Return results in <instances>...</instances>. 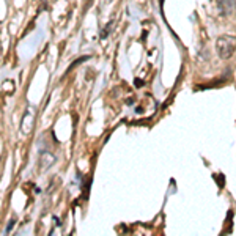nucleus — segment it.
Wrapping results in <instances>:
<instances>
[{
    "instance_id": "f257e3e1",
    "label": "nucleus",
    "mask_w": 236,
    "mask_h": 236,
    "mask_svg": "<svg viewBox=\"0 0 236 236\" xmlns=\"http://www.w3.org/2000/svg\"><path fill=\"white\" fill-rule=\"evenodd\" d=\"M216 49H217L219 57L224 58V60H228L230 57H233V54H234V36L224 35V36L217 38Z\"/></svg>"
},
{
    "instance_id": "f03ea898",
    "label": "nucleus",
    "mask_w": 236,
    "mask_h": 236,
    "mask_svg": "<svg viewBox=\"0 0 236 236\" xmlns=\"http://www.w3.org/2000/svg\"><path fill=\"white\" fill-rule=\"evenodd\" d=\"M217 10L222 16H231L234 13V0H217Z\"/></svg>"
},
{
    "instance_id": "7ed1b4c3",
    "label": "nucleus",
    "mask_w": 236,
    "mask_h": 236,
    "mask_svg": "<svg viewBox=\"0 0 236 236\" xmlns=\"http://www.w3.org/2000/svg\"><path fill=\"white\" fill-rule=\"evenodd\" d=\"M41 161H43L44 164H43V165L39 164V169H41V170H46V169H49L51 165L55 162V156H54V154H49V153H43V154H41Z\"/></svg>"
},
{
    "instance_id": "20e7f679",
    "label": "nucleus",
    "mask_w": 236,
    "mask_h": 236,
    "mask_svg": "<svg viewBox=\"0 0 236 236\" xmlns=\"http://www.w3.org/2000/svg\"><path fill=\"white\" fill-rule=\"evenodd\" d=\"M113 24H115V20H113V19L107 22V25L102 29V32H101V35H99V36H101V39H104V38H107V36H109V33H110V30H112V27H113Z\"/></svg>"
},
{
    "instance_id": "39448f33",
    "label": "nucleus",
    "mask_w": 236,
    "mask_h": 236,
    "mask_svg": "<svg viewBox=\"0 0 236 236\" xmlns=\"http://www.w3.org/2000/svg\"><path fill=\"white\" fill-rule=\"evenodd\" d=\"M88 58H90L88 55H84V57H80L79 60H76V61H73V63H71V65H69V68L66 69V74H68V73H71V71H73V69H74V66H77V65H80V63H84V61H87Z\"/></svg>"
},
{
    "instance_id": "423d86ee",
    "label": "nucleus",
    "mask_w": 236,
    "mask_h": 236,
    "mask_svg": "<svg viewBox=\"0 0 236 236\" xmlns=\"http://www.w3.org/2000/svg\"><path fill=\"white\" fill-rule=\"evenodd\" d=\"M212 178H214L216 181H219V189H224V186H225V176H224V173L212 175Z\"/></svg>"
},
{
    "instance_id": "0eeeda50",
    "label": "nucleus",
    "mask_w": 236,
    "mask_h": 236,
    "mask_svg": "<svg viewBox=\"0 0 236 236\" xmlns=\"http://www.w3.org/2000/svg\"><path fill=\"white\" fill-rule=\"evenodd\" d=\"M88 187H90V179H87V181L84 183V186H82V192H84V198H87V195H88Z\"/></svg>"
},
{
    "instance_id": "6e6552de",
    "label": "nucleus",
    "mask_w": 236,
    "mask_h": 236,
    "mask_svg": "<svg viewBox=\"0 0 236 236\" xmlns=\"http://www.w3.org/2000/svg\"><path fill=\"white\" fill-rule=\"evenodd\" d=\"M14 224H16V220H14V219H11V220L8 222V225H7V228H5V233H10V231L13 230V227H14Z\"/></svg>"
},
{
    "instance_id": "1a4fd4ad",
    "label": "nucleus",
    "mask_w": 236,
    "mask_h": 236,
    "mask_svg": "<svg viewBox=\"0 0 236 236\" xmlns=\"http://www.w3.org/2000/svg\"><path fill=\"white\" fill-rule=\"evenodd\" d=\"M143 85H145V82L142 80V79H135V80H134V87H135V88H140V87H143Z\"/></svg>"
},
{
    "instance_id": "9d476101",
    "label": "nucleus",
    "mask_w": 236,
    "mask_h": 236,
    "mask_svg": "<svg viewBox=\"0 0 236 236\" xmlns=\"http://www.w3.org/2000/svg\"><path fill=\"white\" fill-rule=\"evenodd\" d=\"M134 101H135L134 98H129V99H126V104H134Z\"/></svg>"
},
{
    "instance_id": "9b49d317",
    "label": "nucleus",
    "mask_w": 236,
    "mask_h": 236,
    "mask_svg": "<svg viewBox=\"0 0 236 236\" xmlns=\"http://www.w3.org/2000/svg\"><path fill=\"white\" fill-rule=\"evenodd\" d=\"M54 220H55L57 227H60V225H61V222H60V219H58V217H54Z\"/></svg>"
},
{
    "instance_id": "f8f14e48",
    "label": "nucleus",
    "mask_w": 236,
    "mask_h": 236,
    "mask_svg": "<svg viewBox=\"0 0 236 236\" xmlns=\"http://www.w3.org/2000/svg\"><path fill=\"white\" fill-rule=\"evenodd\" d=\"M142 112H143V109H142V107H137V109H135V113H142Z\"/></svg>"
}]
</instances>
